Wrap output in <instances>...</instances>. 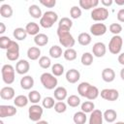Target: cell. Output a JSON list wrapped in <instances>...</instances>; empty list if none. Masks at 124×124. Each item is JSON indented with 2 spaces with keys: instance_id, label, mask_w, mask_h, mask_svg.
<instances>
[{
  "instance_id": "obj_21",
  "label": "cell",
  "mask_w": 124,
  "mask_h": 124,
  "mask_svg": "<svg viewBox=\"0 0 124 124\" xmlns=\"http://www.w3.org/2000/svg\"><path fill=\"white\" fill-rule=\"evenodd\" d=\"M73 26V21L69 17H62L58 22V30L62 31H70Z\"/></svg>"
},
{
  "instance_id": "obj_2",
  "label": "cell",
  "mask_w": 124,
  "mask_h": 124,
  "mask_svg": "<svg viewBox=\"0 0 124 124\" xmlns=\"http://www.w3.org/2000/svg\"><path fill=\"white\" fill-rule=\"evenodd\" d=\"M57 36L59 43L62 45V46L66 48H73V46L76 44V40L74 39L70 31H62L57 29Z\"/></svg>"
},
{
  "instance_id": "obj_46",
  "label": "cell",
  "mask_w": 124,
  "mask_h": 124,
  "mask_svg": "<svg viewBox=\"0 0 124 124\" xmlns=\"http://www.w3.org/2000/svg\"><path fill=\"white\" fill-rule=\"evenodd\" d=\"M40 3L46 8H53L56 5L55 0H40Z\"/></svg>"
},
{
  "instance_id": "obj_5",
  "label": "cell",
  "mask_w": 124,
  "mask_h": 124,
  "mask_svg": "<svg viewBox=\"0 0 124 124\" xmlns=\"http://www.w3.org/2000/svg\"><path fill=\"white\" fill-rule=\"evenodd\" d=\"M2 79L6 84H12L15 81V68L11 64L3 65L1 69Z\"/></svg>"
},
{
  "instance_id": "obj_37",
  "label": "cell",
  "mask_w": 124,
  "mask_h": 124,
  "mask_svg": "<svg viewBox=\"0 0 124 124\" xmlns=\"http://www.w3.org/2000/svg\"><path fill=\"white\" fill-rule=\"evenodd\" d=\"M81 64L84 66H90L93 63V54L90 52H84L80 58Z\"/></svg>"
},
{
  "instance_id": "obj_25",
  "label": "cell",
  "mask_w": 124,
  "mask_h": 124,
  "mask_svg": "<svg viewBox=\"0 0 124 124\" xmlns=\"http://www.w3.org/2000/svg\"><path fill=\"white\" fill-rule=\"evenodd\" d=\"M27 57L30 60H37L41 57V49L38 46H31L27 50Z\"/></svg>"
},
{
  "instance_id": "obj_34",
  "label": "cell",
  "mask_w": 124,
  "mask_h": 124,
  "mask_svg": "<svg viewBox=\"0 0 124 124\" xmlns=\"http://www.w3.org/2000/svg\"><path fill=\"white\" fill-rule=\"evenodd\" d=\"M51 74L55 77H60L64 74V66L60 63H55L51 66Z\"/></svg>"
},
{
  "instance_id": "obj_16",
  "label": "cell",
  "mask_w": 124,
  "mask_h": 124,
  "mask_svg": "<svg viewBox=\"0 0 124 124\" xmlns=\"http://www.w3.org/2000/svg\"><path fill=\"white\" fill-rule=\"evenodd\" d=\"M15 89L11 86H5L0 90V97L3 100H12L15 98Z\"/></svg>"
},
{
  "instance_id": "obj_43",
  "label": "cell",
  "mask_w": 124,
  "mask_h": 124,
  "mask_svg": "<svg viewBox=\"0 0 124 124\" xmlns=\"http://www.w3.org/2000/svg\"><path fill=\"white\" fill-rule=\"evenodd\" d=\"M53 108H54V110L57 113H63L67 109V105L63 101H58V102L55 103V105H54Z\"/></svg>"
},
{
  "instance_id": "obj_29",
  "label": "cell",
  "mask_w": 124,
  "mask_h": 124,
  "mask_svg": "<svg viewBox=\"0 0 124 124\" xmlns=\"http://www.w3.org/2000/svg\"><path fill=\"white\" fill-rule=\"evenodd\" d=\"M34 43L38 46H44L48 43V37L44 33H39L34 37Z\"/></svg>"
},
{
  "instance_id": "obj_12",
  "label": "cell",
  "mask_w": 124,
  "mask_h": 124,
  "mask_svg": "<svg viewBox=\"0 0 124 124\" xmlns=\"http://www.w3.org/2000/svg\"><path fill=\"white\" fill-rule=\"evenodd\" d=\"M108 28L106 26V24L104 23H94L90 26V33L93 36H103L106 34Z\"/></svg>"
},
{
  "instance_id": "obj_10",
  "label": "cell",
  "mask_w": 124,
  "mask_h": 124,
  "mask_svg": "<svg viewBox=\"0 0 124 124\" xmlns=\"http://www.w3.org/2000/svg\"><path fill=\"white\" fill-rule=\"evenodd\" d=\"M100 95L104 100L113 102V101H116L118 99L119 92L113 88H105L100 92Z\"/></svg>"
},
{
  "instance_id": "obj_9",
  "label": "cell",
  "mask_w": 124,
  "mask_h": 124,
  "mask_svg": "<svg viewBox=\"0 0 124 124\" xmlns=\"http://www.w3.org/2000/svg\"><path fill=\"white\" fill-rule=\"evenodd\" d=\"M43 112H44V109L41 106L39 105H32L29 108H28V116H29V119L34 121V122H38L40 121L42 115H43Z\"/></svg>"
},
{
  "instance_id": "obj_23",
  "label": "cell",
  "mask_w": 124,
  "mask_h": 124,
  "mask_svg": "<svg viewBox=\"0 0 124 124\" xmlns=\"http://www.w3.org/2000/svg\"><path fill=\"white\" fill-rule=\"evenodd\" d=\"M103 116H104V119L108 122V123H113L115 120H116V117H117V112L112 109V108H108V109H106L104 112H103Z\"/></svg>"
},
{
  "instance_id": "obj_49",
  "label": "cell",
  "mask_w": 124,
  "mask_h": 124,
  "mask_svg": "<svg viewBox=\"0 0 124 124\" xmlns=\"http://www.w3.org/2000/svg\"><path fill=\"white\" fill-rule=\"evenodd\" d=\"M118 62H119V64L124 66V52H122L118 55Z\"/></svg>"
},
{
  "instance_id": "obj_31",
  "label": "cell",
  "mask_w": 124,
  "mask_h": 124,
  "mask_svg": "<svg viewBox=\"0 0 124 124\" xmlns=\"http://www.w3.org/2000/svg\"><path fill=\"white\" fill-rule=\"evenodd\" d=\"M13 8L9 4H3L0 7V15L2 17L9 18L13 16Z\"/></svg>"
},
{
  "instance_id": "obj_32",
  "label": "cell",
  "mask_w": 124,
  "mask_h": 124,
  "mask_svg": "<svg viewBox=\"0 0 124 124\" xmlns=\"http://www.w3.org/2000/svg\"><path fill=\"white\" fill-rule=\"evenodd\" d=\"M73 120L75 122V124H85L87 117H86V113L83 111H77L74 116H73Z\"/></svg>"
},
{
  "instance_id": "obj_18",
  "label": "cell",
  "mask_w": 124,
  "mask_h": 124,
  "mask_svg": "<svg viewBox=\"0 0 124 124\" xmlns=\"http://www.w3.org/2000/svg\"><path fill=\"white\" fill-rule=\"evenodd\" d=\"M20 86L24 90H29L34 86V78L31 76H23L20 78Z\"/></svg>"
},
{
  "instance_id": "obj_1",
  "label": "cell",
  "mask_w": 124,
  "mask_h": 124,
  "mask_svg": "<svg viewBox=\"0 0 124 124\" xmlns=\"http://www.w3.org/2000/svg\"><path fill=\"white\" fill-rule=\"evenodd\" d=\"M78 93L81 97H84L89 101L97 99L98 96L100 95V91L96 86L91 85L89 82H85V81L80 82L78 85Z\"/></svg>"
},
{
  "instance_id": "obj_50",
  "label": "cell",
  "mask_w": 124,
  "mask_h": 124,
  "mask_svg": "<svg viewBox=\"0 0 124 124\" xmlns=\"http://www.w3.org/2000/svg\"><path fill=\"white\" fill-rule=\"evenodd\" d=\"M6 31V25L4 22H0V34H3Z\"/></svg>"
},
{
  "instance_id": "obj_45",
  "label": "cell",
  "mask_w": 124,
  "mask_h": 124,
  "mask_svg": "<svg viewBox=\"0 0 124 124\" xmlns=\"http://www.w3.org/2000/svg\"><path fill=\"white\" fill-rule=\"evenodd\" d=\"M108 29H109V31H110L113 35H118V34L121 33V31H122V26H121V24H119V23H111V24L109 25Z\"/></svg>"
},
{
  "instance_id": "obj_36",
  "label": "cell",
  "mask_w": 124,
  "mask_h": 124,
  "mask_svg": "<svg viewBox=\"0 0 124 124\" xmlns=\"http://www.w3.org/2000/svg\"><path fill=\"white\" fill-rule=\"evenodd\" d=\"M63 56L68 61H74L77 58L78 54H77L76 49H74V48H66L65 51L63 52Z\"/></svg>"
},
{
  "instance_id": "obj_30",
  "label": "cell",
  "mask_w": 124,
  "mask_h": 124,
  "mask_svg": "<svg viewBox=\"0 0 124 124\" xmlns=\"http://www.w3.org/2000/svg\"><path fill=\"white\" fill-rule=\"evenodd\" d=\"M29 102V99H28V96H25V95H18L16 96L15 99H14V104L16 107H18V108H23V107H26L27 104Z\"/></svg>"
},
{
  "instance_id": "obj_22",
  "label": "cell",
  "mask_w": 124,
  "mask_h": 124,
  "mask_svg": "<svg viewBox=\"0 0 124 124\" xmlns=\"http://www.w3.org/2000/svg\"><path fill=\"white\" fill-rule=\"evenodd\" d=\"M79 7L84 10H90L92 8H97L99 1L98 0H79L78 1Z\"/></svg>"
},
{
  "instance_id": "obj_4",
  "label": "cell",
  "mask_w": 124,
  "mask_h": 124,
  "mask_svg": "<svg viewBox=\"0 0 124 124\" xmlns=\"http://www.w3.org/2000/svg\"><path fill=\"white\" fill-rule=\"evenodd\" d=\"M40 80H41V83L43 84V86L47 90L55 89L57 87V84H58L57 78L50 73L42 74L40 77Z\"/></svg>"
},
{
  "instance_id": "obj_13",
  "label": "cell",
  "mask_w": 124,
  "mask_h": 124,
  "mask_svg": "<svg viewBox=\"0 0 124 124\" xmlns=\"http://www.w3.org/2000/svg\"><path fill=\"white\" fill-rule=\"evenodd\" d=\"M107 52V47L104 43H95L92 46V54L96 57H103Z\"/></svg>"
},
{
  "instance_id": "obj_20",
  "label": "cell",
  "mask_w": 124,
  "mask_h": 124,
  "mask_svg": "<svg viewBox=\"0 0 124 124\" xmlns=\"http://www.w3.org/2000/svg\"><path fill=\"white\" fill-rule=\"evenodd\" d=\"M67 90L65 87L63 86H57L55 89H54V92H53V96H54V99H56L57 101H64L65 99H67Z\"/></svg>"
},
{
  "instance_id": "obj_48",
  "label": "cell",
  "mask_w": 124,
  "mask_h": 124,
  "mask_svg": "<svg viewBox=\"0 0 124 124\" xmlns=\"http://www.w3.org/2000/svg\"><path fill=\"white\" fill-rule=\"evenodd\" d=\"M112 3H113V1H112V0H101V4H102V5H103V7H105V8L111 6V5H112Z\"/></svg>"
},
{
  "instance_id": "obj_7",
  "label": "cell",
  "mask_w": 124,
  "mask_h": 124,
  "mask_svg": "<svg viewBox=\"0 0 124 124\" xmlns=\"http://www.w3.org/2000/svg\"><path fill=\"white\" fill-rule=\"evenodd\" d=\"M90 16L95 21H104L108 17V10L105 7H97L91 11Z\"/></svg>"
},
{
  "instance_id": "obj_3",
  "label": "cell",
  "mask_w": 124,
  "mask_h": 124,
  "mask_svg": "<svg viewBox=\"0 0 124 124\" xmlns=\"http://www.w3.org/2000/svg\"><path fill=\"white\" fill-rule=\"evenodd\" d=\"M58 20V15L53 11H46L40 19V25L44 28H50Z\"/></svg>"
},
{
  "instance_id": "obj_28",
  "label": "cell",
  "mask_w": 124,
  "mask_h": 124,
  "mask_svg": "<svg viewBox=\"0 0 124 124\" xmlns=\"http://www.w3.org/2000/svg\"><path fill=\"white\" fill-rule=\"evenodd\" d=\"M27 35H28V34H27L25 28H21V27L16 28V29L14 30V32H13L14 38H15L16 40H17V41H23V40H25L26 37H27Z\"/></svg>"
},
{
  "instance_id": "obj_38",
  "label": "cell",
  "mask_w": 124,
  "mask_h": 124,
  "mask_svg": "<svg viewBox=\"0 0 124 124\" xmlns=\"http://www.w3.org/2000/svg\"><path fill=\"white\" fill-rule=\"evenodd\" d=\"M28 99H29V102L36 105L41 101V94L37 90H32L28 94Z\"/></svg>"
},
{
  "instance_id": "obj_8",
  "label": "cell",
  "mask_w": 124,
  "mask_h": 124,
  "mask_svg": "<svg viewBox=\"0 0 124 124\" xmlns=\"http://www.w3.org/2000/svg\"><path fill=\"white\" fill-rule=\"evenodd\" d=\"M6 56L10 61H16L19 57V46L16 41H12L6 50Z\"/></svg>"
},
{
  "instance_id": "obj_52",
  "label": "cell",
  "mask_w": 124,
  "mask_h": 124,
  "mask_svg": "<svg viewBox=\"0 0 124 124\" xmlns=\"http://www.w3.org/2000/svg\"><path fill=\"white\" fill-rule=\"evenodd\" d=\"M120 78L122 80H124V68L121 69V71H120Z\"/></svg>"
},
{
  "instance_id": "obj_26",
  "label": "cell",
  "mask_w": 124,
  "mask_h": 124,
  "mask_svg": "<svg viewBox=\"0 0 124 124\" xmlns=\"http://www.w3.org/2000/svg\"><path fill=\"white\" fill-rule=\"evenodd\" d=\"M91 41H92V39H91V35L89 33L82 32L78 36V42L80 46H88L91 43Z\"/></svg>"
},
{
  "instance_id": "obj_17",
  "label": "cell",
  "mask_w": 124,
  "mask_h": 124,
  "mask_svg": "<svg viewBox=\"0 0 124 124\" xmlns=\"http://www.w3.org/2000/svg\"><path fill=\"white\" fill-rule=\"evenodd\" d=\"M80 78V73L76 69H70L66 73V79L70 83H76Z\"/></svg>"
},
{
  "instance_id": "obj_33",
  "label": "cell",
  "mask_w": 124,
  "mask_h": 124,
  "mask_svg": "<svg viewBox=\"0 0 124 124\" xmlns=\"http://www.w3.org/2000/svg\"><path fill=\"white\" fill-rule=\"evenodd\" d=\"M48 53H49L50 57H52V58H59V57H61L62 54H63L61 46H56V45L50 46V48H49V50H48Z\"/></svg>"
},
{
  "instance_id": "obj_44",
  "label": "cell",
  "mask_w": 124,
  "mask_h": 124,
  "mask_svg": "<svg viewBox=\"0 0 124 124\" xmlns=\"http://www.w3.org/2000/svg\"><path fill=\"white\" fill-rule=\"evenodd\" d=\"M12 41H13V40H11V39H10L9 37H7V36H1V37H0V47H1L2 49H6V50H7V48H8L9 46L11 45Z\"/></svg>"
},
{
  "instance_id": "obj_15",
  "label": "cell",
  "mask_w": 124,
  "mask_h": 124,
  "mask_svg": "<svg viewBox=\"0 0 124 124\" xmlns=\"http://www.w3.org/2000/svg\"><path fill=\"white\" fill-rule=\"evenodd\" d=\"M104 116L100 109H94L89 116V124H103Z\"/></svg>"
},
{
  "instance_id": "obj_11",
  "label": "cell",
  "mask_w": 124,
  "mask_h": 124,
  "mask_svg": "<svg viewBox=\"0 0 124 124\" xmlns=\"http://www.w3.org/2000/svg\"><path fill=\"white\" fill-rule=\"evenodd\" d=\"M17 112V109L16 107L11 106V105H1L0 106V117H10L15 115Z\"/></svg>"
},
{
  "instance_id": "obj_53",
  "label": "cell",
  "mask_w": 124,
  "mask_h": 124,
  "mask_svg": "<svg viewBox=\"0 0 124 124\" xmlns=\"http://www.w3.org/2000/svg\"><path fill=\"white\" fill-rule=\"evenodd\" d=\"M36 124H48V123H47V121H46V120H40V121L36 122Z\"/></svg>"
},
{
  "instance_id": "obj_47",
  "label": "cell",
  "mask_w": 124,
  "mask_h": 124,
  "mask_svg": "<svg viewBox=\"0 0 124 124\" xmlns=\"http://www.w3.org/2000/svg\"><path fill=\"white\" fill-rule=\"evenodd\" d=\"M117 19L120 21V22H124V9H120L118 12H117Z\"/></svg>"
},
{
  "instance_id": "obj_35",
  "label": "cell",
  "mask_w": 124,
  "mask_h": 124,
  "mask_svg": "<svg viewBox=\"0 0 124 124\" xmlns=\"http://www.w3.org/2000/svg\"><path fill=\"white\" fill-rule=\"evenodd\" d=\"M80 108H81V111H83L85 113H91L95 109V105L91 101H85L81 104Z\"/></svg>"
},
{
  "instance_id": "obj_6",
  "label": "cell",
  "mask_w": 124,
  "mask_h": 124,
  "mask_svg": "<svg viewBox=\"0 0 124 124\" xmlns=\"http://www.w3.org/2000/svg\"><path fill=\"white\" fill-rule=\"evenodd\" d=\"M123 46V39L119 35H114L108 43V50L112 54H118Z\"/></svg>"
},
{
  "instance_id": "obj_14",
  "label": "cell",
  "mask_w": 124,
  "mask_h": 124,
  "mask_svg": "<svg viewBox=\"0 0 124 124\" xmlns=\"http://www.w3.org/2000/svg\"><path fill=\"white\" fill-rule=\"evenodd\" d=\"M30 69V64L25 59H20L16 64V72L19 75H25Z\"/></svg>"
},
{
  "instance_id": "obj_55",
  "label": "cell",
  "mask_w": 124,
  "mask_h": 124,
  "mask_svg": "<svg viewBox=\"0 0 124 124\" xmlns=\"http://www.w3.org/2000/svg\"><path fill=\"white\" fill-rule=\"evenodd\" d=\"M0 124H4V122H3L2 120H0Z\"/></svg>"
},
{
  "instance_id": "obj_41",
  "label": "cell",
  "mask_w": 124,
  "mask_h": 124,
  "mask_svg": "<svg viewBox=\"0 0 124 124\" xmlns=\"http://www.w3.org/2000/svg\"><path fill=\"white\" fill-rule=\"evenodd\" d=\"M42 105L45 108H51L54 107L55 105V101H54V98L52 97H46L44 98V100L42 101Z\"/></svg>"
},
{
  "instance_id": "obj_40",
  "label": "cell",
  "mask_w": 124,
  "mask_h": 124,
  "mask_svg": "<svg viewBox=\"0 0 124 124\" xmlns=\"http://www.w3.org/2000/svg\"><path fill=\"white\" fill-rule=\"evenodd\" d=\"M39 65L43 69H48L51 66V60L47 56H41L39 59Z\"/></svg>"
},
{
  "instance_id": "obj_51",
  "label": "cell",
  "mask_w": 124,
  "mask_h": 124,
  "mask_svg": "<svg viewBox=\"0 0 124 124\" xmlns=\"http://www.w3.org/2000/svg\"><path fill=\"white\" fill-rule=\"evenodd\" d=\"M115 4L122 6V5H124V0H115Z\"/></svg>"
},
{
  "instance_id": "obj_42",
  "label": "cell",
  "mask_w": 124,
  "mask_h": 124,
  "mask_svg": "<svg viewBox=\"0 0 124 124\" xmlns=\"http://www.w3.org/2000/svg\"><path fill=\"white\" fill-rule=\"evenodd\" d=\"M81 16V10L79 7L78 6H73L71 9H70V16L74 19H77V18H79Z\"/></svg>"
},
{
  "instance_id": "obj_27",
  "label": "cell",
  "mask_w": 124,
  "mask_h": 124,
  "mask_svg": "<svg viewBox=\"0 0 124 124\" xmlns=\"http://www.w3.org/2000/svg\"><path fill=\"white\" fill-rule=\"evenodd\" d=\"M28 13H29V15H30L32 17H34V18H40V19H41V17L43 16L41 8H40L38 5H35V4L29 6V8H28Z\"/></svg>"
},
{
  "instance_id": "obj_19",
  "label": "cell",
  "mask_w": 124,
  "mask_h": 124,
  "mask_svg": "<svg viewBox=\"0 0 124 124\" xmlns=\"http://www.w3.org/2000/svg\"><path fill=\"white\" fill-rule=\"evenodd\" d=\"M102 78L106 82H112L115 78V73L111 68H105L102 71Z\"/></svg>"
},
{
  "instance_id": "obj_54",
  "label": "cell",
  "mask_w": 124,
  "mask_h": 124,
  "mask_svg": "<svg viewBox=\"0 0 124 124\" xmlns=\"http://www.w3.org/2000/svg\"><path fill=\"white\" fill-rule=\"evenodd\" d=\"M114 124H124V122L123 121H118V122H115Z\"/></svg>"
},
{
  "instance_id": "obj_39",
  "label": "cell",
  "mask_w": 124,
  "mask_h": 124,
  "mask_svg": "<svg viewBox=\"0 0 124 124\" xmlns=\"http://www.w3.org/2000/svg\"><path fill=\"white\" fill-rule=\"evenodd\" d=\"M67 104L72 108H77L80 105V99L77 95H70L67 98Z\"/></svg>"
},
{
  "instance_id": "obj_24",
  "label": "cell",
  "mask_w": 124,
  "mask_h": 124,
  "mask_svg": "<svg viewBox=\"0 0 124 124\" xmlns=\"http://www.w3.org/2000/svg\"><path fill=\"white\" fill-rule=\"evenodd\" d=\"M25 30L27 32L28 35H33V36H36L39 34V31H40V26L38 23L36 22H28L25 26Z\"/></svg>"
}]
</instances>
